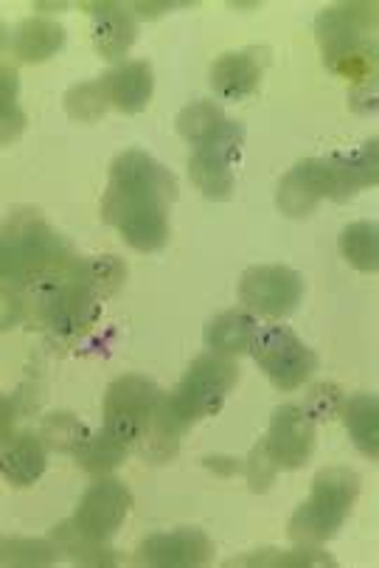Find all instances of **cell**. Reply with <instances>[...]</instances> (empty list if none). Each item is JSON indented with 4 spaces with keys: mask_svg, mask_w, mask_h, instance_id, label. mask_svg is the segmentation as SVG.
I'll return each instance as SVG.
<instances>
[{
    "mask_svg": "<svg viewBox=\"0 0 379 568\" xmlns=\"http://www.w3.org/2000/svg\"><path fill=\"white\" fill-rule=\"evenodd\" d=\"M102 302L96 291H91L82 278L71 273L62 282L49 284L40 291V302H37V315H40L42 327L49 329L54 338L79 341L82 335L91 333V327L102 315Z\"/></svg>",
    "mask_w": 379,
    "mask_h": 568,
    "instance_id": "cell-9",
    "label": "cell"
},
{
    "mask_svg": "<svg viewBox=\"0 0 379 568\" xmlns=\"http://www.w3.org/2000/svg\"><path fill=\"white\" fill-rule=\"evenodd\" d=\"M49 470V448L34 434L14 436L7 448H0V476L12 487H34Z\"/></svg>",
    "mask_w": 379,
    "mask_h": 568,
    "instance_id": "cell-18",
    "label": "cell"
},
{
    "mask_svg": "<svg viewBox=\"0 0 379 568\" xmlns=\"http://www.w3.org/2000/svg\"><path fill=\"white\" fill-rule=\"evenodd\" d=\"M304 412L309 414L313 423H329L344 412V392L331 383H320V386L309 388L307 399H304Z\"/></svg>",
    "mask_w": 379,
    "mask_h": 568,
    "instance_id": "cell-31",
    "label": "cell"
},
{
    "mask_svg": "<svg viewBox=\"0 0 379 568\" xmlns=\"http://www.w3.org/2000/svg\"><path fill=\"white\" fill-rule=\"evenodd\" d=\"M130 507H133V493L126 490V484L113 476H102L93 487L84 490L71 524L91 540L104 544L119 532Z\"/></svg>",
    "mask_w": 379,
    "mask_h": 568,
    "instance_id": "cell-13",
    "label": "cell"
},
{
    "mask_svg": "<svg viewBox=\"0 0 379 568\" xmlns=\"http://www.w3.org/2000/svg\"><path fill=\"white\" fill-rule=\"evenodd\" d=\"M65 45V29L54 20L45 18H31L25 23L18 26L12 37L14 57L25 65H37V62H45L57 54V51Z\"/></svg>",
    "mask_w": 379,
    "mask_h": 568,
    "instance_id": "cell-19",
    "label": "cell"
},
{
    "mask_svg": "<svg viewBox=\"0 0 379 568\" xmlns=\"http://www.w3.org/2000/svg\"><path fill=\"white\" fill-rule=\"evenodd\" d=\"M130 454H133V450L126 448V445H121L119 439H113V436L102 428L96 430V434L88 430V436H84V439L79 442V448L73 450V459L79 462V467H82L84 473L110 476V473L119 470V467L124 465Z\"/></svg>",
    "mask_w": 379,
    "mask_h": 568,
    "instance_id": "cell-21",
    "label": "cell"
},
{
    "mask_svg": "<svg viewBox=\"0 0 379 568\" xmlns=\"http://www.w3.org/2000/svg\"><path fill=\"white\" fill-rule=\"evenodd\" d=\"M73 276L82 278L102 298H110L121 291L126 267L119 256H96V260H79L76 267H73Z\"/></svg>",
    "mask_w": 379,
    "mask_h": 568,
    "instance_id": "cell-26",
    "label": "cell"
},
{
    "mask_svg": "<svg viewBox=\"0 0 379 568\" xmlns=\"http://www.w3.org/2000/svg\"><path fill=\"white\" fill-rule=\"evenodd\" d=\"M362 490V481L357 473L335 467L315 476L309 498L295 509L287 524L289 540L301 546L326 544L340 532V526L349 518L351 507L357 504Z\"/></svg>",
    "mask_w": 379,
    "mask_h": 568,
    "instance_id": "cell-7",
    "label": "cell"
},
{
    "mask_svg": "<svg viewBox=\"0 0 379 568\" xmlns=\"http://www.w3.org/2000/svg\"><path fill=\"white\" fill-rule=\"evenodd\" d=\"M304 298L301 273L284 265L250 267L239 278V302L256 318H287Z\"/></svg>",
    "mask_w": 379,
    "mask_h": 568,
    "instance_id": "cell-11",
    "label": "cell"
},
{
    "mask_svg": "<svg viewBox=\"0 0 379 568\" xmlns=\"http://www.w3.org/2000/svg\"><path fill=\"white\" fill-rule=\"evenodd\" d=\"M14 425H18V408L9 397L0 394V448H7L9 442L14 439Z\"/></svg>",
    "mask_w": 379,
    "mask_h": 568,
    "instance_id": "cell-32",
    "label": "cell"
},
{
    "mask_svg": "<svg viewBox=\"0 0 379 568\" xmlns=\"http://www.w3.org/2000/svg\"><path fill=\"white\" fill-rule=\"evenodd\" d=\"M76 262L71 245L34 214H14L0 229V284L7 287L42 291L71 276Z\"/></svg>",
    "mask_w": 379,
    "mask_h": 568,
    "instance_id": "cell-5",
    "label": "cell"
},
{
    "mask_svg": "<svg viewBox=\"0 0 379 568\" xmlns=\"http://www.w3.org/2000/svg\"><path fill=\"white\" fill-rule=\"evenodd\" d=\"M93 20V45L110 62H121L139 40V20L124 3H84Z\"/></svg>",
    "mask_w": 379,
    "mask_h": 568,
    "instance_id": "cell-17",
    "label": "cell"
},
{
    "mask_svg": "<svg viewBox=\"0 0 379 568\" xmlns=\"http://www.w3.org/2000/svg\"><path fill=\"white\" fill-rule=\"evenodd\" d=\"M65 110L73 115L76 121H84V124H93V121L102 119L107 113V99H104L102 85H99V79L93 82H82L73 91L65 93Z\"/></svg>",
    "mask_w": 379,
    "mask_h": 568,
    "instance_id": "cell-29",
    "label": "cell"
},
{
    "mask_svg": "<svg viewBox=\"0 0 379 568\" xmlns=\"http://www.w3.org/2000/svg\"><path fill=\"white\" fill-rule=\"evenodd\" d=\"M250 355L278 392H295L318 369V355L284 324H267L256 329Z\"/></svg>",
    "mask_w": 379,
    "mask_h": 568,
    "instance_id": "cell-10",
    "label": "cell"
},
{
    "mask_svg": "<svg viewBox=\"0 0 379 568\" xmlns=\"http://www.w3.org/2000/svg\"><path fill=\"white\" fill-rule=\"evenodd\" d=\"M239 381L234 357L205 352L188 366L186 377L168 394H163L155 419L150 425V456L163 462L183 445V436L197 419L223 412L225 399Z\"/></svg>",
    "mask_w": 379,
    "mask_h": 568,
    "instance_id": "cell-2",
    "label": "cell"
},
{
    "mask_svg": "<svg viewBox=\"0 0 379 568\" xmlns=\"http://www.w3.org/2000/svg\"><path fill=\"white\" fill-rule=\"evenodd\" d=\"M7 45H9V31H7V26L0 23V57H3Z\"/></svg>",
    "mask_w": 379,
    "mask_h": 568,
    "instance_id": "cell-33",
    "label": "cell"
},
{
    "mask_svg": "<svg viewBox=\"0 0 379 568\" xmlns=\"http://www.w3.org/2000/svg\"><path fill=\"white\" fill-rule=\"evenodd\" d=\"M234 566H331V560L315 546H304L298 551H256L253 557L236 560Z\"/></svg>",
    "mask_w": 379,
    "mask_h": 568,
    "instance_id": "cell-30",
    "label": "cell"
},
{
    "mask_svg": "<svg viewBox=\"0 0 379 568\" xmlns=\"http://www.w3.org/2000/svg\"><path fill=\"white\" fill-rule=\"evenodd\" d=\"M18 97V71L9 65H0V144H12L25 133V113L20 110Z\"/></svg>",
    "mask_w": 379,
    "mask_h": 568,
    "instance_id": "cell-24",
    "label": "cell"
},
{
    "mask_svg": "<svg viewBox=\"0 0 379 568\" xmlns=\"http://www.w3.org/2000/svg\"><path fill=\"white\" fill-rule=\"evenodd\" d=\"M267 51L265 49H245V51H231L214 60L211 65V88L225 102H242L250 97L262 82V73L267 65Z\"/></svg>",
    "mask_w": 379,
    "mask_h": 568,
    "instance_id": "cell-16",
    "label": "cell"
},
{
    "mask_svg": "<svg viewBox=\"0 0 379 568\" xmlns=\"http://www.w3.org/2000/svg\"><path fill=\"white\" fill-rule=\"evenodd\" d=\"M377 7L373 3H337L318 18L324 62L331 73L349 79L355 88L377 85Z\"/></svg>",
    "mask_w": 379,
    "mask_h": 568,
    "instance_id": "cell-6",
    "label": "cell"
},
{
    "mask_svg": "<svg viewBox=\"0 0 379 568\" xmlns=\"http://www.w3.org/2000/svg\"><path fill=\"white\" fill-rule=\"evenodd\" d=\"M377 240H379L377 223H368V220H362V223H351L349 229L344 231V236H340V251H344L346 262H349L355 271L373 273L379 262Z\"/></svg>",
    "mask_w": 379,
    "mask_h": 568,
    "instance_id": "cell-25",
    "label": "cell"
},
{
    "mask_svg": "<svg viewBox=\"0 0 379 568\" xmlns=\"http://www.w3.org/2000/svg\"><path fill=\"white\" fill-rule=\"evenodd\" d=\"M60 560L54 540L3 538L0 535V566H51Z\"/></svg>",
    "mask_w": 379,
    "mask_h": 568,
    "instance_id": "cell-27",
    "label": "cell"
},
{
    "mask_svg": "<svg viewBox=\"0 0 379 568\" xmlns=\"http://www.w3.org/2000/svg\"><path fill=\"white\" fill-rule=\"evenodd\" d=\"M107 108L121 110L126 115L144 113L146 104L152 102L155 93V73H152L150 62L144 60H126L110 68L107 73L99 77Z\"/></svg>",
    "mask_w": 379,
    "mask_h": 568,
    "instance_id": "cell-15",
    "label": "cell"
},
{
    "mask_svg": "<svg viewBox=\"0 0 379 568\" xmlns=\"http://www.w3.org/2000/svg\"><path fill=\"white\" fill-rule=\"evenodd\" d=\"M177 197L172 172L144 150H126L110 166L102 220L141 254H155L168 242V206Z\"/></svg>",
    "mask_w": 379,
    "mask_h": 568,
    "instance_id": "cell-1",
    "label": "cell"
},
{
    "mask_svg": "<svg viewBox=\"0 0 379 568\" xmlns=\"http://www.w3.org/2000/svg\"><path fill=\"white\" fill-rule=\"evenodd\" d=\"M377 141L329 158H304L278 183V209L287 217H309L324 197L349 200L377 183Z\"/></svg>",
    "mask_w": 379,
    "mask_h": 568,
    "instance_id": "cell-4",
    "label": "cell"
},
{
    "mask_svg": "<svg viewBox=\"0 0 379 568\" xmlns=\"http://www.w3.org/2000/svg\"><path fill=\"white\" fill-rule=\"evenodd\" d=\"M344 419L349 428L355 448L368 459H377L379 450V423H377V397L373 394H355L346 399Z\"/></svg>",
    "mask_w": 379,
    "mask_h": 568,
    "instance_id": "cell-22",
    "label": "cell"
},
{
    "mask_svg": "<svg viewBox=\"0 0 379 568\" xmlns=\"http://www.w3.org/2000/svg\"><path fill=\"white\" fill-rule=\"evenodd\" d=\"M88 436V428L79 423L73 414H51L45 423H42V436L45 448H54L60 454H71L79 448V442Z\"/></svg>",
    "mask_w": 379,
    "mask_h": 568,
    "instance_id": "cell-28",
    "label": "cell"
},
{
    "mask_svg": "<svg viewBox=\"0 0 379 568\" xmlns=\"http://www.w3.org/2000/svg\"><path fill=\"white\" fill-rule=\"evenodd\" d=\"M163 388L144 375H124L113 381L104 392V425L113 439L135 450L139 442L146 439L150 425L155 419L157 405L163 399Z\"/></svg>",
    "mask_w": 379,
    "mask_h": 568,
    "instance_id": "cell-8",
    "label": "cell"
},
{
    "mask_svg": "<svg viewBox=\"0 0 379 568\" xmlns=\"http://www.w3.org/2000/svg\"><path fill=\"white\" fill-rule=\"evenodd\" d=\"M214 560V544L203 529H172V532L150 535L135 551L139 566L157 568H194Z\"/></svg>",
    "mask_w": 379,
    "mask_h": 568,
    "instance_id": "cell-14",
    "label": "cell"
},
{
    "mask_svg": "<svg viewBox=\"0 0 379 568\" xmlns=\"http://www.w3.org/2000/svg\"><path fill=\"white\" fill-rule=\"evenodd\" d=\"M177 133L192 146L188 178L208 200H228L234 194V170L245 150V130L217 104L194 102L177 115Z\"/></svg>",
    "mask_w": 379,
    "mask_h": 568,
    "instance_id": "cell-3",
    "label": "cell"
},
{
    "mask_svg": "<svg viewBox=\"0 0 379 568\" xmlns=\"http://www.w3.org/2000/svg\"><path fill=\"white\" fill-rule=\"evenodd\" d=\"M259 318L245 310H228V313L217 315V318L211 321L208 335V349L214 355H225V357H236V355H245L250 352L253 344V335L259 329Z\"/></svg>",
    "mask_w": 379,
    "mask_h": 568,
    "instance_id": "cell-20",
    "label": "cell"
},
{
    "mask_svg": "<svg viewBox=\"0 0 379 568\" xmlns=\"http://www.w3.org/2000/svg\"><path fill=\"white\" fill-rule=\"evenodd\" d=\"M54 546L60 555L79 562V566H115V562H119L115 551H110L104 544L91 540L88 535L79 532L71 520H65V524H60L54 529Z\"/></svg>",
    "mask_w": 379,
    "mask_h": 568,
    "instance_id": "cell-23",
    "label": "cell"
},
{
    "mask_svg": "<svg viewBox=\"0 0 379 568\" xmlns=\"http://www.w3.org/2000/svg\"><path fill=\"white\" fill-rule=\"evenodd\" d=\"M315 442H318V430L309 414L304 412V405L287 403L278 405L267 425L265 439L256 448L276 470H301L313 459Z\"/></svg>",
    "mask_w": 379,
    "mask_h": 568,
    "instance_id": "cell-12",
    "label": "cell"
}]
</instances>
